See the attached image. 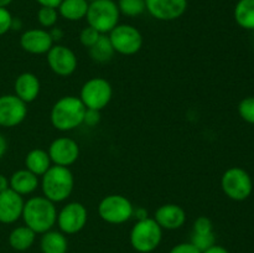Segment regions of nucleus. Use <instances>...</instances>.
I'll return each mask as SVG.
<instances>
[{
	"label": "nucleus",
	"instance_id": "obj_1",
	"mask_svg": "<svg viewBox=\"0 0 254 253\" xmlns=\"http://www.w3.org/2000/svg\"><path fill=\"white\" fill-rule=\"evenodd\" d=\"M21 217L25 226L31 228L36 235H42L56 225L57 208L55 202L45 196H34L25 201Z\"/></svg>",
	"mask_w": 254,
	"mask_h": 253
},
{
	"label": "nucleus",
	"instance_id": "obj_2",
	"mask_svg": "<svg viewBox=\"0 0 254 253\" xmlns=\"http://www.w3.org/2000/svg\"><path fill=\"white\" fill-rule=\"evenodd\" d=\"M86 109L79 97L64 96L52 106L50 121L57 130H73L83 124Z\"/></svg>",
	"mask_w": 254,
	"mask_h": 253
},
{
	"label": "nucleus",
	"instance_id": "obj_3",
	"mask_svg": "<svg viewBox=\"0 0 254 253\" xmlns=\"http://www.w3.org/2000/svg\"><path fill=\"white\" fill-rule=\"evenodd\" d=\"M74 188V176L69 168L52 165L41 176V190L52 202H62L71 196Z\"/></svg>",
	"mask_w": 254,
	"mask_h": 253
},
{
	"label": "nucleus",
	"instance_id": "obj_4",
	"mask_svg": "<svg viewBox=\"0 0 254 253\" xmlns=\"http://www.w3.org/2000/svg\"><path fill=\"white\" fill-rule=\"evenodd\" d=\"M118 5L114 0H92L89 1L86 20L88 26L102 35H107L119 24Z\"/></svg>",
	"mask_w": 254,
	"mask_h": 253
},
{
	"label": "nucleus",
	"instance_id": "obj_5",
	"mask_svg": "<svg viewBox=\"0 0 254 253\" xmlns=\"http://www.w3.org/2000/svg\"><path fill=\"white\" fill-rule=\"evenodd\" d=\"M130 245L136 252L150 253L155 251L163 240V228L154 218L146 217L136 221L130 231Z\"/></svg>",
	"mask_w": 254,
	"mask_h": 253
},
{
	"label": "nucleus",
	"instance_id": "obj_6",
	"mask_svg": "<svg viewBox=\"0 0 254 253\" xmlns=\"http://www.w3.org/2000/svg\"><path fill=\"white\" fill-rule=\"evenodd\" d=\"M221 189L231 200L245 201L253 192L252 176L245 169L232 166L221 176Z\"/></svg>",
	"mask_w": 254,
	"mask_h": 253
},
{
	"label": "nucleus",
	"instance_id": "obj_7",
	"mask_svg": "<svg viewBox=\"0 0 254 253\" xmlns=\"http://www.w3.org/2000/svg\"><path fill=\"white\" fill-rule=\"evenodd\" d=\"M134 206L126 196L113 193L101 200L98 205V215L104 222L111 225H122L133 217Z\"/></svg>",
	"mask_w": 254,
	"mask_h": 253
},
{
	"label": "nucleus",
	"instance_id": "obj_8",
	"mask_svg": "<svg viewBox=\"0 0 254 253\" xmlns=\"http://www.w3.org/2000/svg\"><path fill=\"white\" fill-rule=\"evenodd\" d=\"M113 97V87L102 77H93L84 82L79 92V99L88 109L102 111L106 108Z\"/></svg>",
	"mask_w": 254,
	"mask_h": 253
},
{
	"label": "nucleus",
	"instance_id": "obj_9",
	"mask_svg": "<svg viewBox=\"0 0 254 253\" xmlns=\"http://www.w3.org/2000/svg\"><path fill=\"white\" fill-rule=\"evenodd\" d=\"M114 51L124 56L138 54L143 47V35L135 26L129 24H118L108 34Z\"/></svg>",
	"mask_w": 254,
	"mask_h": 253
},
{
	"label": "nucleus",
	"instance_id": "obj_10",
	"mask_svg": "<svg viewBox=\"0 0 254 253\" xmlns=\"http://www.w3.org/2000/svg\"><path fill=\"white\" fill-rule=\"evenodd\" d=\"M88 212L83 203L68 202L57 212V226L64 235H74L81 232L87 225Z\"/></svg>",
	"mask_w": 254,
	"mask_h": 253
},
{
	"label": "nucleus",
	"instance_id": "obj_11",
	"mask_svg": "<svg viewBox=\"0 0 254 253\" xmlns=\"http://www.w3.org/2000/svg\"><path fill=\"white\" fill-rule=\"evenodd\" d=\"M46 55L47 64L57 76L68 77L77 69V56L69 47L64 45H54Z\"/></svg>",
	"mask_w": 254,
	"mask_h": 253
},
{
	"label": "nucleus",
	"instance_id": "obj_12",
	"mask_svg": "<svg viewBox=\"0 0 254 253\" xmlns=\"http://www.w3.org/2000/svg\"><path fill=\"white\" fill-rule=\"evenodd\" d=\"M47 153L51 159L52 165L68 168L73 165L79 158V146L74 139L68 136H60L50 144Z\"/></svg>",
	"mask_w": 254,
	"mask_h": 253
},
{
	"label": "nucleus",
	"instance_id": "obj_13",
	"mask_svg": "<svg viewBox=\"0 0 254 253\" xmlns=\"http://www.w3.org/2000/svg\"><path fill=\"white\" fill-rule=\"evenodd\" d=\"M27 116V107L15 94L0 96V126L12 128L24 122Z\"/></svg>",
	"mask_w": 254,
	"mask_h": 253
},
{
	"label": "nucleus",
	"instance_id": "obj_14",
	"mask_svg": "<svg viewBox=\"0 0 254 253\" xmlns=\"http://www.w3.org/2000/svg\"><path fill=\"white\" fill-rule=\"evenodd\" d=\"M188 0H145L146 11L159 21H174L188 10Z\"/></svg>",
	"mask_w": 254,
	"mask_h": 253
},
{
	"label": "nucleus",
	"instance_id": "obj_15",
	"mask_svg": "<svg viewBox=\"0 0 254 253\" xmlns=\"http://www.w3.org/2000/svg\"><path fill=\"white\" fill-rule=\"evenodd\" d=\"M20 46L31 55H44L54 46V40L46 29H30L20 36Z\"/></svg>",
	"mask_w": 254,
	"mask_h": 253
},
{
	"label": "nucleus",
	"instance_id": "obj_16",
	"mask_svg": "<svg viewBox=\"0 0 254 253\" xmlns=\"http://www.w3.org/2000/svg\"><path fill=\"white\" fill-rule=\"evenodd\" d=\"M24 198L11 189L0 192V222L14 223L21 217L24 210Z\"/></svg>",
	"mask_w": 254,
	"mask_h": 253
},
{
	"label": "nucleus",
	"instance_id": "obj_17",
	"mask_svg": "<svg viewBox=\"0 0 254 253\" xmlns=\"http://www.w3.org/2000/svg\"><path fill=\"white\" fill-rule=\"evenodd\" d=\"M154 220L163 230H179L186 222V212L180 205L165 203L161 205L154 213Z\"/></svg>",
	"mask_w": 254,
	"mask_h": 253
},
{
	"label": "nucleus",
	"instance_id": "obj_18",
	"mask_svg": "<svg viewBox=\"0 0 254 253\" xmlns=\"http://www.w3.org/2000/svg\"><path fill=\"white\" fill-rule=\"evenodd\" d=\"M15 96L19 97L25 103H31L39 97L41 83L39 77L32 72H24L19 74L14 83Z\"/></svg>",
	"mask_w": 254,
	"mask_h": 253
},
{
	"label": "nucleus",
	"instance_id": "obj_19",
	"mask_svg": "<svg viewBox=\"0 0 254 253\" xmlns=\"http://www.w3.org/2000/svg\"><path fill=\"white\" fill-rule=\"evenodd\" d=\"M10 189L19 195L25 196L34 192L39 186V176L32 174L27 169L15 171L9 179Z\"/></svg>",
	"mask_w": 254,
	"mask_h": 253
},
{
	"label": "nucleus",
	"instance_id": "obj_20",
	"mask_svg": "<svg viewBox=\"0 0 254 253\" xmlns=\"http://www.w3.org/2000/svg\"><path fill=\"white\" fill-rule=\"evenodd\" d=\"M51 166L49 153L44 149H32L25 156V169L36 176H42Z\"/></svg>",
	"mask_w": 254,
	"mask_h": 253
},
{
	"label": "nucleus",
	"instance_id": "obj_21",
	"mask_svg": "<svg viewBox=\"0 0 254 253\" xmlns=\"http://www.w3.org/2000/svg\"><path fill=\"white\" fill-rule=\"evenodd\" d=\"M40 247L42 253H67L68 242L66 235L61 231L50 230L42 233Z\"/></svg>",
	"mask_w": 254,
	"mask_h": 253
},
{
	"label": "nucleus",
	"instance_id": "obj_22",
	"mask_svg": "<svg viewBox=\"0 0 254 253\" xmlns=\"http://www.w3.org/2000/svg\"><path fill=\"white\" fill-rule=\"evenodd\" d=\"M88 0H62L60 6L57 7L60 16L68 21H79L86 19L87 10H88Z\"/></svg>",
	"mask_w": 254,
	"mask_h": 253
},
{
	"label": "nucleus",
	"instance_id": "obj_23",
	"mask_svg": "<svg viewBox=\"0 0 254 253\" xmlns=\"http://www.w3.org/2000/svg\"><path fill=\"white\" fill-rule=\"evenodd\" d=\"M35 238H36V233L31 228H29L27 226H19L10 232L9 245L12 250L24 252V251L31 248L35 242Z\"/></svg>",
	"mask_w": 254,
	"mask_h": 253
},
{
	"label": "nucleus",
	"instance_id": "obj_24",
	"mask_svg": "<svg viewBox=\"0 0 254 253\" xmlns=\"http://www.w3.org/2000/svg\"><path fill=\"white\" fill-rule=\"evenodd\" d=\"M233 16L238 26L254 31V0H238Z\"/></svg>",
	"mask_w": 254,
	"mask_h": 253
},
{
	"label": "nucleus",
	"instance_id": "obj_25",
	"mask_svg": "<svg viewBox=\"0 0 254 253\" xmlns=\"http://www.w3.org/2000/svg\"><path fill=\"white\" fill-rule=\"evenodd\" d=\"M89 56L93 61L98 62V63H104V62L111 61L113 55L116 54L113 46L111 44L108 35H101L98 41L88 49Z\"/></svg>",
	"mask_w": 254,
	"mask_h": 253
},
{
	"label": "nucleus",
	"instance_id": "obj_26",
	"mask_svg": "<svg viewBox=\"0 0 254 253\" xmlns=\"http://www.w3.org/2000/svg\"><path fill=\"white\" fill-rule=\"evenodd\" d=\"M117 5L121 15L128 17L140 16L146 11L145 0H118Z\"/></svg>",
	"mask_w": 254,
	"mask_h": 253
},
{
	"label": "nucleus",
	"instance_id": "obj_27",
	"mask_svg": "<svg viewBox=\"0 0 254 253\" xmlns=\"http://www.w3.org/2000/svg\"><path fill=\"white\" fill-rule=\"evenodd\" d=\"M37 21L44 29H52L57 24L59 20V11L55 7H45L40 6L37 11Z\"/></svg>",
	"mask_w": 254,
	"mask_h": 253
},
{
	"label": "nucleus",
	"instance_id": "obj_28",
	"mask_svg": "<svg viewBox=\"0 0 254 253\" xmlns=\"http://www.w3.org/2000/svg\"><path fill=\"white\" fill-rule=\"evenodd\" d=\"M238 114L246 123L254 126V96L246 97L240 102Z\"/></svg>",
	"mask_w": 254,
	"mask_h": 253
},
{
	"label": "nucleus",
	"instance_id": "obj_29",
	"mask_svg": "<svg viewBox=\"0 0 254 253\" xmlns=\"http://www.w3.org/2000/svg\"><path fill=\"white\" fill-rule=\"evenodd\" d=\"M191 243L195 246L197 250H200L201 252L206 251L207 248L212 247L213 245H216V236L215 233H195L192 232L191 235Z\"/></svg>",
	"mask_w": 254,
	"mask_h": 253
},
{
	"label": "nucleus",
	"instance_id": "obj_30",
	"mask_svg": "<svg viewBox=\"0 0 254 253\" xmlns=\"http://www.w3.org/2000/svg\"><path fill=\"white\" fill-rule=\"evenodd\" d=\"M101 35L102 34H99V32L97 31V30H94L93 27L87 26L84 27L81 31V34H79V42H81L84 47L89 49V47H92L97 41H98Z\"/></svg>",
	"mask_w": 254,
	"mask_h": 253
},
{
	"label": "nucleus",
	"instance_id": "obj_31",
	"mask_svg": "<svg viewBox=\"0 0 254 253\" xmlns=\"http://www.w3.org/2000/svg\"><path fill=\"white\" fill-rule=\"evenodd\" d=\"M192 232L195 233H211L213 232V223L206 216H200L196 218L192 226Z\"/></svg>",
	"mask_w": 254,
	"mask_h": 253
},
{
	"label": "nucleus",
	"instance_id": "obj_32",
	"mask_svg": "<svg viewBox=\"0 0 254 253\" xmlns=\"http://www.w3.org/2000/svg\"><path fill=\"white\" fill-rule=\"evenodd\" d=\"M12 15L7 10V7H0V36L6 34L11 30L12 25Z\"/></svg>",
	"mask_w": 254,
	"mask_h": 253
},
{
	"label": "nucleus",
	"instance_id": "obj_33",
	"mask_svg": "<svg viewBox=\"0 0 254 253\" xmlns=\"http://www.w3.org/2000/svg\"><path fill=\"white\" fill-rule=\"evenodd\" d=\"M99 122H101V111H96V109H86V113H84L83 118V124H86L87 126H98Z\"/></svg>",
	"mask_w": 254,
	"mask_h": 253
},
{
	"label": "nucleus",
	"instance_id": "obj_34",
	"mask_svg": "<svg viewBox=\"0 0 254 253\" xmlns=\"http://www.w3.org/2000/svg\"><path fill=\"white\" fill-rule=\"evenodd\" d=\"M170 253H202L195 247L191 242H183L174 246L170 250Z\"/></svg>",
	"mask_w": 254,
	"mask_h": 253
},
{
	"label": "nucleus",
	"instance_id": "obj_35",
	"mask_svg": "<svg viewBox=\"0 0 254 253\" xmlns=\"http://www.w3.org/2000/svg\"><path fill=\"white\" fill-rule=\"evenodd\" d=\"M40 6H45V7H57L60 6V4L62 2V0H35Z\"/></svg>",
	"mask_w": 254,
	"mask_h": 253
},
{
	"label": "nucleus",
	"instance_id": "obj_36",
	"mask_svg": "<svg viewBox=\"0 0 254 253\" xmlns=\"http://www.w3.org/2000/svg\"><path fill=\"white\" fill-rule=\"evenodd\" d=\"M50 35H51V37H52V40H54V42L55 41H60V40L62 39V37H64V31H62L61 29H60V27H52L51 30H50Z\"/></svg>",
	"mask_w": 254,
	"mask_h": 253
},
{
	"label": "nucleus",
	"instance_id": "obj_37",
	"mask_svg": "<svg viewBox=\"0 0 254 253\" xmlns=\"http://www.w3.org/2000/svg\"><path fill=\"white\" fill-rule=\"evenodd\" d=\"M133 216H135V217L138 218V221L144 220V218L149 217V216H148V211H146L144 207H136V208H134Z\"/></svg>",
	"mask_w": 254,
	"mask_h": 253
},
{
	"label": "nucleus",
	"instance_id": "obj_38",
	"mask_svg": "<svg viewBox=\"0 0 254 253\" xmlns=\"http://www.w3.org/2000/svg\"><path fill=\"white\" fill-rule=\"evenodd\" d=\"M202 253H230L225 247L222 246H218V245H213L212 247L207 248L206 251H203Z\"/></svg>",
	"mask_w": 254,
	"mask_h": 253
},
{
	"label": "nucleus",
	"instance_id": "obj_39",
	"mask_svg": "<svg viewBox=\"0 0 254 253\" xmlns=\"http://www.w3.org/2000/svg\"><path fill=\"white\" fill-rule=\"evenodd\" d=\"M7 150V141L2 134H0V159L5 155Z\"/></svg>",
	"mask_w": 254,
	"mask_h": 253
},
{
	"label": "nucleus",
	"instance_id": "obj_40",
	"mask_svg": "<svg viewBox=\"0 0 254 253\" xmlns=\"http://www.w3.org/2000/svg\"><path fill=\"white\" fill-rule=\"evenodd\" d=\"M7 189H10L9 179L5 175H2V174H0V192L7 190Z\"/></svg>",
	"mask_w": 254,
	"mask_h": 253
},
{
	"label": "nucleus",
	"instance_id": "obj_41",
	"mask_svg": "<svg viewBox=\"0 0 254 253\" xmlns=\"http://www.w3.org/2000/svg\"><path fill=\"white\" fill-rule=\"evenodd\" d=\"M11 29H14V30L21 29V21H20V20H16V19H12Z\"/></svg>",
	"mask_w": 254,
	"mask_h": 253
},
{
	"label": "nucleus",
	"instance_id": "obj_42",
	"mask_svg": "<svg viewBox=\"0 0 254 253\" xmlns=\"http://www.w3.org/2000/svg\"><path fill=\"white\" fill-rule=\"evenodd\" d=\"M12 2V0H0V7H7Z\"/></svg>",
	"mask_w": 254,
	"mask_h": 253
}]
</instances>
